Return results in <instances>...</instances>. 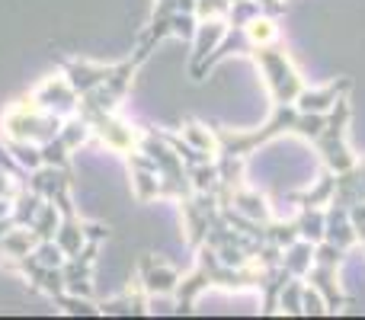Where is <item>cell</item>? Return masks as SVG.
I'll return each mask as SVG.
<instances>
[{
  "label": "cell",
  "instance_id": "obj_1",
  "mask_svg": "<svg viewBox=\"0 0 365 320\" xmlns=\"http://www.w3.org/2000/svg\"><path fill=\"white\" fill-rule=\"evenodd\" d=\"M138 279L145 282V289H148V295H170V291H177V285H180V276L173 269H167L164 263H158L154 257H145L141 259V272H138Z\"/></svg>",
  "mask_w": 365,
  "mask_h": 320
},
{
  "label": "cell",
  "instance_id": "obj_2",
  "mask_svg": "<svg viewBox=\"0 0 365 320\" xmlns=\"http://www.w3.org/2000/svg\"><path fill=\"white\" fill-rule=\"evenodd\" d=\"M145 308H148V289L141 279H135L122 298L100 304V314H145Z\"/></svg>",
  "mask_w": 365,
  "mask_h": 320
}]
</instances>
